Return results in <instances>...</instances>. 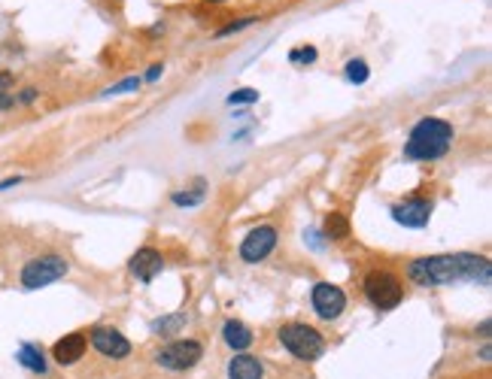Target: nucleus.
Segmentation results:
<instances>
[{"instance_id":"f257e3e1","label":"nucleus","mask_w":492,"mask_h":379,"mask_svg":"<svg viewBox=\"0 0 492 379\" xmlns=\"http://www.w3.org/2000/svg\"><path fill=\"white\" fill-rule=\"evenodd\" d=\"M407 277L417 285H453L462 279H471L486 285L492 277V264L483 255H471V252H456V255H429L410 261Z\"/></svg>"},{"instance_id":"f03ea898","label":"nucleus","mask_w":492,"mask_h":379,"mask_svg":"<svg viewBox=\"0 0 492 379\" xmlns=\"http://www.w3.org/2000/svg\"><path fill=\"white\" fill-rule=\"evenodd\" d=\"M453 146V124L444 119H419L410 131L404 143V158L407 161H438L450 152Z\"/></svg>"},{"instance_id":"7ed1b4c3","label":"nucleus","mask_w":492,"mask_h":379,"mask_svg":"<svg viewBox=\"0 0 492 379\" xmlns=\"http://www.w3.org/2000/svg\"><path fill=\"white\" fill-rule=\"evenodd\" d=\"M277 337L283 343V349H289V355H295L298 361H316V358H323V352H325L323 334L310 325H301V321L283 325L277 331Z\"/></svg>"},{"instance_id":"20e7f679","label":"nucleus","mask_w":492,"mask_h":379,"mask_svg":"<svg viewBox=\"0 0 492 379\" xmlns=\"http://www.w3.org/2000/svg\"><path fill=\"white\" fill-rule=\"evenodd\" d=\"M365 297H368L377 309H392V306L402 304L404 285L392 270H371L368 277H365Z\"/></svg>"},{"instance_id":"39448f33","label":"nucleus","mask_w":492,"mask_h":379,"mask_svg":"<svg viewBox=\"0 0 492 379\" xmlns=\"http://www.w3.org/2000/svg\"><path fill=\"white\" fill-rule=\"evenodd\" d=\"M67 270H70V264H67V258L61 255H40L28 261L25 267H21V285H25L28 292L33 289H46V285L58 282L61 277H67Z\"/></svg>"},{"instance_id":"423d86ee","label":"nucleus","mask_w":492,"mask_h":379,"mask_svg":"<svg viewBox=\"0 0 492 379\" xmlns=\"http://www.w3.org/2000/svg\"><path fill=\"white\" fill-rule=\"evenodd\" d=\"M201 355H204V346L198 340H174L155 355V361L164 370H192L201 361Z\"/></svg>"},{"instance_id":"0eeeda50","label":"nucleus","mask_w":492,"mask_h":379,"mask_svg":"<svg viewBox=\"0 0 492 379\" xmlns=\"http://www.w3.org/2000/svg\"><path fill=\"white\" fill-rule=\"evenodd\" d=\"M310 304H313V313L319 319L335 321V319H340L343 309H347V294L331 282H316L313 292H310Z\"/></svg>"},{"instance_id":"6e6552de","label":"nucleus","mask_w":492,"mask_h":379,"mask_svg":"<svg viewBox=\"0 0 492 379\" xmlns=\"http://www.w3.org/2000/svg\"><path fill=\"white\" fill-rule=\"evenodd\" d=\"M273 246H277V228L258 225L244 237V243H240V258H244L246 264H258V261H265L271 255Z\"/></svg>"},{"instance_id":"1a4fd4ad","label":"nucleus","mask_w":492,"mask_h":379,"mask_svg":"<svg viewBox=\"0 0 492 379\" xmlns=\"http://www.w3.org/2000/svg\"><path fill=\"white\" fill-rule=\"evenodd\" d=\"M392 219L398 225H404V228H426L429 219H431V201L429 198H419V194H414V198H404L402 203L392 206Z\"/></svg>"},{"instance_id":"9d476101","label":"nucleus","mask_w":492,"mask_h":379,"mask_svg":"<svg viewBox=\"0 0 492 379\" xmlns=\"http://www.w3.org/2000/svg\"><path fill=\"white\" fill-rule=\"evenodd\" d=\"M88 340H91V346H95L100 355H107V358H112V361H122V358H128V355H131L128 337H125L122 331H116V328H95Z\"/></svg>"},{"instance_id":"9b49d317","label":"nucleus","mask_w":492,"mask_h":379,"mask_svg":"<svg viewBox=\"0 0 492 379\" xmlns=\"http://www.w3.org/2000/svg\"><path fill=\"white\" fill-rule=\"evenodd\" d=\"M162 267H164V255L158 249H150V246L140 249V252H134V258L128 261V270L140 282H152L158 273H162Z\"/></svg>"},{"instance_id":"f8f14e48","label":"nucleus","mask_w":492,"mask_h":379,"mask_svg":"<svg viewBox=\"0 0 492 379\" xmlns=\"http://www.w3.org/2000/svg\"><path fill=\"white\" fill-rule=\"evenodd\" d=\"M85 346H88V340H85V334H67V337H61L58 343L52 346V358L58 361V364H76L79 358L85 355Z\"/></svg>"},{"instance_id":"ddd939ff","label":"nucleus","mask_w":492,"mask_h":379,"mask_svg":"<svg viewBox=\"0 0 492 379\" xmlns=\"http://www.w3.org/2000/svg\"><path fill=\"white\" fill-rule=\"evenodd\" d=\"M222 340H225V346H228V349H234V352H246L249 346H253L256 334L244 325V321L228 319L225 325H222Z\"/></svg>"},{"instance_id":"4468645a","label":"nucleus","mask_w":492,"mask_h":379,"mask_svg":"<svg viewBox=\"0 0 492 379\" xmlns=\"http://www.w3.org/2000/svg\"><path fill=\"white\" fill-rule=\"evenodd\" d=\"M228 379H265V367L256 355L240 352L228 361Z\"/></svg>"},{"instance_id":"2eb2a0df","label":"nucleus","mask_w":492,"mask_h":379,"mask_svg":"<svg viewBox=\"0 0 492 379\" xmlns=\"http://www.w3.org/2000/svg\"><path fill=\"white\" fill-rule=\"evenodd\" d=\"M204 198H207V182H204V179H194V186L186 188V191H174V194H170V201H174L177 206H182V210L198 206Z\"/></svg>"},{"instance_id":"dca6fc26","label":"nucleus","mask_w":492,"mask_h":379,"mask_svg":"<svg viewBox=\"0 0 492 379\" xmlns=\"http://www.w3.org/2000/svg\"><path fill=\"white\" fill-rule=\"evenodd\" d=\"M16 358H19L21 364H25L28 370H33V373H40V376L46 373V358H43V352H40L37 346H31V343H25V346L19 349Z\"/></svg>"},{"instance_id":"f3484780","label":"nucleus","mask_w":492,"mask_h":379,"mask_svg":"<svg viewBox=\"0 0 492 379\" xmlns=\"http://www.w3.org/2000/svg\"><path fill=\"white\" fill-rule=\"evenodd\" d=\"M182 325H186V316H182V313H174V316L155 319V321H152V331H155V334H162V337H170V334H177Z\"/></svg>"},{"instance_id":"a211bd4d","label":"nucleus","mask_w":492,"mask_h":379,"mask_svg":"<svg viewBox=\"0 0 492 379\" xmlns=\"http://www.w3.org/2000/svg\"><path fill=\"white\" fill-rule=\"evenodd\" d=\"M347 234H350V222L343 219L340 213H331L328 219H325V237L328 240H343Z\"/></svg>"},{"instance_id":"6ab92c4d","label":"nucleus","mask_w":492,"mask_h":379,"mask_svg":"<svg viewBox=\"0 0 492 379\" xmlns=\"http://www.w3.org/2000/svg\"><path fill=\"white\" fill-rule=\"evenodd\" d=\"M347 79L350 82H356V85H362V82H368V76H371V70H368V64H365L362 58H352V61H347Z\"/></svg>"},{"instance_id":"aec40b11","label":"nucleus","mask_w":492,"mask_h":379,"mask_svg":"<svg viewBox=\"0 0 492 379\" xmlns=\"http://www.w3.org/2000/svg\"><path fill=\"white\" fill-rule=\"evenodd\" d=\"M143 85V79L140 76H131V79H122V82H116V85H110L104 95L100 97H116V95H128V91H137Z\"/></svg>"},{"instance_id":"412c9836","label":"nucleus","mask_w":492,"mask_h":379,"mask_svg":"<svg viewBox=\"0 0 492 379\" xmlns=\"http://www.w3.org/2000/svg\"><path fill=\"white\" fill-rule=\"evenodd\" d=\"M258 100V91L256 88H240V91H231V95H228V103H256Z\"/></svg>"},{"instance_id":"4be33fe9","label":"nucleus","mask_w":492,"mask_h":379,"mask_svg":"<svg viewBox=\"0 0 492 379\" xmlns=\"http://www.w3.org/2000/svg\"><path fill=\"white\" fill-rule=\"evenodd\" d=\"M249 25H256V18H240V21H231V25H225L222 31H216V40H225V37H231V33L237 31H244Z\"/></svg>"},{"instance_id":"5701e85b","label":"nucleus","mask_w":492,"mask_h":379,"mask_svg":"<svg viewBox=\"0 0 492 379\" xmlns=\"http://www.w3.org/2000/svg\"><path fill=\"white\" fill-rule=\"evenodd\" d=\"M289 61H304V64H310V61H316V49H313V46L295 49V52H289Z\"/></svg>"},{"instance_id":"b1692460","label":"nucleus","mask_w":492,"mask_h":379,"mask_svg":"<svg viewBox=\"0 0 492 379\" xmlns=\"http://www.w3.org/2000/svg\"><path fill=\"white\" fill-rule=\"evenodd\" d=\"M16 186H21V176H9V179H4V182H0V191H6V188H16Z\"/></svg>"},{"instance_id":"393cba45","label":"nucleus","mask_w":492,"mask_h":379,"mask_svg":"<svg viewBox=\"0 0 492 379\" xmlns=\"http://www.w3.org/2000/svg\"><path fill=\"white\" fill-rule=\"evenodd\" d=\"M162 70H164V64H152V67H150V73H146V79H150V82H155V79L162 76Z\"/></svg>"},{"instance_id":"a878e982","label":"nucleus","mask_w":492,"mask_h":379,"mask_svg":"<svg viewBox=\"0 0 492 379\" xmlns=\"http://www.w3.org/2000/svg\"><path fill=\"white\" fill-rule=\"evenodd\" d=\"M33 97H37V91H33V88H25V91H21V103H31Z\"/></svg>"},{"instance_id":"bb28decb","label":"nucleus","mask_w":492,"mask_h":379,"mask_svg":"<svg viewBox=\"0 0 492 379\" xmlns=\"http://www.w3.org/2000/svg\"><path fill=\"white\" fill-rule=\"evenodd\" d=\"M6 107H13V97H6V95H0V110H6Z\"/></svg>"},{"instance_id":"cd10ccee","label":"nucleus","mask_w":492,"mask_h":379,"mask_svg":"<svg viewBox=\"0 0 492 379\" xmlns=\"http://www.w3.org/2000/svg\"><path fill=\"white\" fill-rule=\"evenodd\" d=\"M213 4H219V0H213Z\"/></svg>"}]
</instances>
